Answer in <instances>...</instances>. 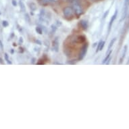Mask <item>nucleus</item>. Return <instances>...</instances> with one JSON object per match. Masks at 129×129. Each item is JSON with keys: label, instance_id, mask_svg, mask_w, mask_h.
<instances>
[{"label": "nucleus", "instance_id": "obj_2", "mask_svg": "<svg viewBox=\"0 0 129 129\" xmlns=\"http://www.w3.org/2000/svg\"><path fill=\"white\" fill-rule=\"evenodd\" d=\"M74 10H73L72 7H66L64 9V15L66 17V18H70L72 17L74 14Z\"/></svg>", "mask_w": 129, "mask_h": 129}, {"label": "nucleus", "instance_id": "obj_14", "mask_svg": "<svg viewBox=\"0 0 129 129\" xmlns=\"http://www.w3.org/2000/svg\"><path fill=\"white\" fill-rule=\"evenodd\" d=\"M104 45H105V41H103V43H102V44H101V47H100L99 50H102V49H103V47H104Z\"/></svg>", "mask_w": 129, "mask_h": 129}, {"label": "nucleus", "instance_id": "obj_11", "mask_svg": "<svg viewBox=\"0 0 129 129\" xmlns=\"http://www.w3.org/2000/svg\"><path fill=\"white\" fill-rule=\"evenodd\" d=\"M102 43H103V41H101L99 43L98 45H97V50H96L97 52H98V51H99V49H100V47H101V44H102Z\"/></svg>", "mask_w": 129, "mask_h": 129}, {"label": "nucleus", "instance_id": "obj_7", "mask_svg": "<svg viewBox=\"0 0 129 129\" xmlns=\"http://www.w3.org/2000/svg\"><path fill=\"white\" fill-rule=\"evenodd\" d=\"M80 24H81V26L83 29L86 30L88 27V24H87V22L85 21V20H82L80 22Z\"/></svg>", "mask_w": 129, "mask_h": 129}, {"label": "nucleus", "instance_id": "obj_10", "mask_svg": "<svg viewBox=\"0 0 129 129\" xmlns=\"http://www.w3.org/2000/svg\"><path fill=\"white\" fill-rule=\"evenodd\" d=\"M36 31L37 32V33L40 34V35H41V34L43 33L42 29H41V28H39V27H37V28H36Z\"/></svg>", "mask_w": 129, "mask_h": 129}, {"label": "nucleus", "instance_id": "obj_1", "mask_svg": "<svg viewBox=\"0 0 129 129\" xmlns=\"http://www.w3.org/2000/svg\"><path fill=\"white\" fill-rule=\"evenodd\" d=\"M72 7L74 12L77 16H80L83 13V9H82V6L80 5L79 3L76 1V0H74V2L72 3Z\"/></svg>", "mask_w": 129, "mask_h": 129}, {"label": "nucleus", "instance_id": "obj_3", "mask_svg": "<svg viewBox=\"0 0 129 129\" xmlns=\"http://www.w3.org/2000/svg\"><path fill=\"white\" fill-rule=\"evenodd\" d=\"M87 47H88V45L87 44H85L83 46H82L81 49H80V54H79L78 60H82V59L84 58V57L85 56V55H86V54H87Z\"/></svg>", "mask_w": 129, "mask_h": 129}, {"label": "nucleus", "instance_id": "obj_12", "mask_svg": "<svg viewBox=\"0 0 129 129\" xmlns=\"http://www.w3.org/2000/svg\"><path fill=\"white\" fill-rule=\"evenodd\" d=\"M129 5V0H125V8H126V10L127 9V7H128Z\"/></svg>", "mask_w": 129, "mask_h": 129}, {"label": "nucleus", "instance_id": "obj_9", "mask_svg": "<svg viewBox=\"0 0 129 129\" xmlns=\"http://www.w3.org/2000/svg\"><path fill=\"white\" fill-rule=\"evenodd\" d=\"M111 53H112V52H110V54H108V56H106V58L104 59V60H103V62H102V63H103V64H106V62L108 61V59L110 58V57Z\"/></svg>", "mask_w": 129, "mask_h": 129}, {"label": "nucleus", "instance_id": "obj_6", "mask_svg": "<svg viewBox=\"0 0 129 129\" xmlns=\"http://www.w3.org/2000/svg\"><path fill=\"white\" fill-rule=\"evenodd\" d=\"M53 46H54V48L55 49V51L56 52H58V39H56L53 42Z\"/></svg>", "mask_w": 129, "mask_h": 129}, {"label": "nucleus", "instance_id": "obj_8", "mask_svg": "<svg viewBox=\"0 0 129 129\" xmlns=\"http://www.w3.org/2000/svg\"><path fill=\"white\" fill-rule=\"evenodd\" d=\"M41 3L42 5H47L49 3H51V0H41Z\"/></svg>", "mask_w": 129, "mask_h": 129}, {"label": "nucleus", "instance_id": "obj_4", "mask_svg": "<svg viewBox=\"0 0 129 129\" xmlns=\"http://www.w3.org/2000/svg\"><path fill=\"white\" fill-rule=\"evenodd\" d=\"M86 41V37L84 35H78L75 37L74 41L77 43H82Z\"/></svg>", "mask_w": 129, "mask_h": 129}, {"label": "nucleus", "instance_id": "obj_5", "mask_svg": "<svg viewBox=\"0 0 129 129\" xmlns=\"http://www.w3.org/2000/svg\"><path fill=\"white\" fill-rule=\"evenodd\" d=\"M117 14H118L117 11H116L114 15V16H112V18H111V20H110V24H109V31H110L111 28H112V26L113 22H114V20H116V16H117Z\"/></svg>", "mask_w": 129, "mask_h": 129}, {"label": "nucleus", "instance_id": "obj_13", "mask_svg": "<svg viewBox=\"0 0 129 129\" xmlns=\"http://www.w3.org/2000/svg\"><path fill=\"white\" fill-rule=\"evenodd\" d=\"M115 41H116V39H114L113 40H112V41H111V42H110V46H109V49H110L111 47H112L113 44L114 43V42H115Z\"/></svg>", "mask_w": 129, "mask_h": 129}, {"label": "nucleus", "instance_id": "obj_15", "mask_svg": "<svg viewBox=\"0 0 129 129\" xmlns=\"http://www.w3.org/2000/svg\"><path fill=\"white\" fill-rule=\"evenodd\" d=\"M58 0H51V2H56Z\"/></svg>", "mask_w": 129, "mask_h": 129}]
</instances>
